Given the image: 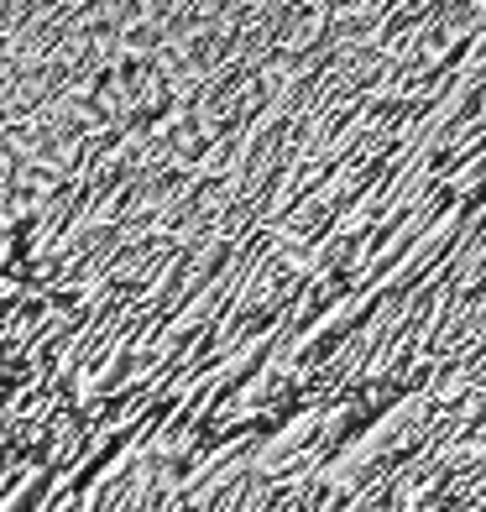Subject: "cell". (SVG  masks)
<instances>
[{
    "mask_svg": "<svg viewBox=\"0 0 486 512\" xmlns=\"http://www.w3.org/2000/svg\"><path fill=\"white\" fill-rule=\"evenodd\" d=\"M0 418L272 465L486 434V0H0Z\"/></svg>",
    "mask_w": 486,
    "mask_h": 512,
    "instance_id": "6da1fadb",
    "label": "cell"
}]
</instances>
